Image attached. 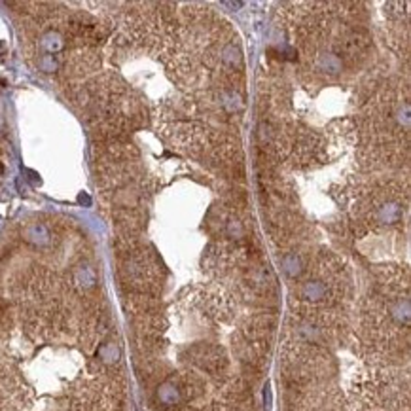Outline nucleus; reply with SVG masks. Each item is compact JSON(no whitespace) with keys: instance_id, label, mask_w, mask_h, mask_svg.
I'll list each match as a JSON object with an SVG mask.
<instances>
[{"instance_id":"f257e3e1","label":"nucleus","mask_w":411,"mask_h":411,"mask_svg":"<svg viewBox=\"0 0 411 411\" xmlns=\"http://www.w3.org/2000/svg\"><path fill=\"white\" fill-rule=\"evenodd\" d=\"M0 172H2V167H0Z\"/></svg>"}]
</instances>
